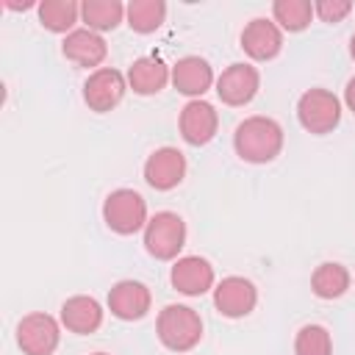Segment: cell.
<instances>
[{"mask_svg": "<svg viewBox=\"0 0 355 355\" xmlns=\"http://www.w3.org/2000/svg\"><path fill=\"white\" fill-rule=\"evenodd\" d=\"M128 8L119 0H86L80 6V17L89 25V31H114L122 22V14Z\"/></svg>", "mask_w": 355, "mask_h": 355, "instance_id": "20", "label": "cell"}, {"mask_svg": "<svg viewBox=\"0 0 355 355\" xmlns=\"http://www.w3.org/2000/svg\"><path fill=\"white\" fill-rule=\"evenodd\" d=\"M297 119L308 133H330L341 119V103L327 89H308L297 103Z\"/></svg>", "mask_w": 355, "mask_h": 355, "instance_id": "5", "label": "cell"}, {"mask_svg": "<svg viewBox=\"0 0 355 355\" xmlns=\"http://www.w3.org/2000/svg\"><path fill=\"white\" fill-rule=\"evenodd\" d=\"M61 50H64V55H67L72 64H78V67H97V64L105 58V53H108L103 36H100L97 31H89V28L69 31Z\"/></svg>", "mask_w": 355, "mask_h": 355, "instance_id": "17", "label": "cell"}, {"mask_svg": "<svg viewBox=\"0 0 355 355\" xmlns=\"http://www.w3.org/2000/svg\"><path fill=\"white\" fill-rule=\"evenodd\" d=\"M158 338L172 352H189L202 338V319L189 305H166L158 313Z\"/></svg>", "mask_w": 355, "mask_h": 355, "instance_id": "2", "label": "cell"}, {"mask_svg": "<svg viewBox=\"0 0 355 355\" xmlns=\"http://www.w3.org/2000/svg\"><path fill=\"white\" fill-rule=\"evenodd\" d=\"M122 94H125V78H122L119 69H111V67L94 69L89 75V80L83 83V100L97 114H105V111L116 108Z\"/></svg>", "mask_w": 355, "mask_h": 355, "instance_id": "7", "label": "cell"}, {"mask_svg": "<svg viewBox=\"0 0 355 355\" xmlns=\"http://www.w3.org/2000/svg\"><path fill=\"white\" fill-rule=\"evenodd\" d=\"M349 53H352V58H355V33H352V39H349Z\"/></svg>", "mask_w": 355, "mask_h": 355, "instance_id": "27", "label": "cell"}, {"mask_svg": "<svg viewBox=\"0 0 355 355\" xmlns=\"http://www.w3.org/2000/svg\"><path fill=\"white\" fill-rule=\"evenodd\" d=\"M344 103H347V108L355 114V75L347 80V89H344Z\"/></svg>", "mask_w": 355, "mask_h": 355, "instance_id": "26", "label": "cell"}, {"mask_svg": "<svg viewBox=\"0 0 355 355\" xmlns=\"http://www.w3.org/2000/svg\"><path fill=\"white\" fill-rule=\"evenodd\" d=\"M125 14H128V25L136 33H153L166 17V6L161 0H133Z\"/></svg>", "mask_w": 355, "mask_h": 355, "instance_id": "22", "label": "cell"}, {"mask_svg": "<svg viewBox=\"0 0 355 355\" xmlns=\"http://www.w3.org/2000/svg\"><path fill=\"white\" fill-rule=\"evenodd\" d=\"M80 6L72 0H44L39 6V22L53 33H67L78 22Z\"/></svg>", "mask_w": 355, "mask_h": 355, "instance_id": "21", "label": "cell"}, {"mask_svg": "<svg viewBox=\"0 0 355 355\" xmlns=\"http://www.w3.org/2000/svg\"><path fill=\"white\" fill-rule=\"evenodd\" d=\"M294 355H333L330 333L322 324L300 327V333L294 338Z\"/></svg>", "mask_w": 355, "mask_h": 355, "instance_id": "24", "label": "cell"}, {"mask_svg": "<svg viewBox=\"0 0 355 355\" xmlns=\"http://www.w3.org/2000/svg\"><path fill=\"white\" fill-rule=\"evenodd\" d=\"M258 83H261V75H258L255 67H250V64H230L216 78V94L227 105H244V103H250L255 97Z\"/></svg>", "mask_w": 355, "mask_h": 355, "instance_id": "9", "label": "cell"}, {"mask_svg": "<svg viewBox=\"0 0 355 355\" xmlns=\"http://www.w3.org/2000/svg\"><path fill=\"white\" fill-rule=\"evenodd\" d=\"M186 244V222L172 211H158L144 225V250L158 258L169 261L175 258Z\"/></svg>", "mask_w": 355, "mask_h": 355, "instance_id": "4", "label": "cell"}, {"mask_svg": "<svg viewBox=\"0 0 355 355\" xmlns=\"http://www.w3.org/2000/svg\"><path fill=\"white\" fill-rule=\"evenodd\" d=\"M272 14L280 22V28L297 33V31L308 28V22L313 17V6L308 0H275Z\"/></svg>", "mask_w": 355, "mask_h": 355, "instance_id": "23", "label": "cell"}, {"mask_svg": "<svg viewBox=\"0 0 355 355\" xmlns=\"http://www.w3.org/2000/svg\"><path fill=\"white\" fill-rule=\"evenodd\" d=\"M172 83L180 94H189V97H200L211 89L214 83V69L205 58L200 55H186L180 58L175 67H172Z\"/></svg>", "mask_w": 355, "mask_h": 355, "instance_id": "15", "label": "cell"}, {"mask_svg": "<svg viewBox=\"0 0 355 355\" xmlns=\"http://www.w3.org/2000/svg\"><path fill=\"white\" fill-rule=\"evenodd\" d=\"M108 308L122 322L141 319L150 311V288L139 280H119L108 291Z\"/></svg>", "mask_w": 355, "mask_h": 355, "instance_id": "13", "label": "cell"}, {"mask_svg": "<svg viewBox=\"0 0 355 355\" xmlns=\"http://www.w3.org/2000/svg\"><path fill=\"white\" fill-rule=\"evenodd\" d=\"M216 128H219V116H216L211 103L191 100V103L183 105V111H180V136L189 144H194V147L208 144L216 136Z\"/></svg>", "mask_w": 355, "mask_h": 355, "instance_id": "11", "label": "cell"}, {"mask_svg": "<svg viewBox=\"0 0 355 355\" xmlns=\"http://www.w3.org/2000/svg\"><path fill=\"white\" fill-rule=\"evenodd\" d=\"M94 355H108V352H94Z\"/></svg>", "mask_w": 355, "mask_h": 355, "instance_id": "28", "label": "cell"}, {"mask_svg": "<svg viewBox=\"0 0 355 355\" xmlns=\"http://www.w3.org/2000/svg\"><path fill=\"white\" fill-rule=\"evenodd\" d=\"M61 324L78 336H86V333H94L100 324H103V308L94 297H86V294H78V297H69L64 305H61Z\"/></svg>", "mask_w": 355, "mask_h": 355, "instance_id": "16", "label": "cell"}, {"mask_svg": "<svg viewBox=\"0 0 355 355\" xmlns=\"http://www.w3.org/2000/svg\"><path fill=\"white\" fill-rule=\"evenodd\" d=\"M183 175H186V158L175 147H161L150 153V158L144 161V180L158 191L175 189L183 180Z\"/></svg>", "mask_w": 355, "mask_h": 355, "instance_id": "10", "label": "cell"}, {"mask_svg": "<svg viewBox=\"0 0 355 355\" xmlns=\"http://www.w3.org/2000/svg\"><path fill=\"white\" fill-rule=\"evenodd\" d=\"M311 288L322 300H336L349 288V272L336 261H324L311 275Z\"/></svg>", "mask_w": 355, "mask_h": 355, "instance_id": "19", "label": "cell"}, {"mask_svg": "<svg viewBox=\"0 0 355 355\" xmlns=\"http://www.w3.org/2000/svg\"><path fill=\"white\" fill-rule=\"evenodd\" d=\"M241 47L250 58L255 61H269L280 53L283 47V33L280 28L272 22V19H263V17H255L252 22L244 25L241 31Z\"/></svg>", "mask_w": 355, "mask_h": 355, "instance_id": "12", "label": "cell"}, {"mask_svg": "<svg viewBox=\"0 0 355 355\" xmlns=\"http://www.w3.org/2000/svg\"><path fill=\"white\" fill-rule=\"evenodd\" d=\"M233 147L247 164H269L283 150V128L269 116H247L233 133Z\"/></svg>", "mask_w": 355, "mask_h": 355, "instance_id": "1", "label": "cell"}, {"mask_svg": "<svg viewBox=\"0 0 355 355\" xmlns=\"http://www.w3.org/2000/svg\"><path fill=\"white\" fill-rule=\"evenodd\" d=\"M103 219L114 233L130 236L147 225V202L133 189H116L103 202Z\"/></svg>", "mask_w": 355, "mask_h": 355, "instance_id": "3", "label": "cell"}, {"mask_svg": "<svg viewBox=\"0 0 355 355\" xmlns=\"http://www.w3.org/2000/svg\"><path fill=\"white\" fill-rule=\"evenodd\" d=\"M313 11L319 14L322 22H341L352 11V3L349 0H319Z\"/></svg>", "mask_w": 355, "mask_h": 355, "instance_id": "25", "label": "cell"}, {"mask_svg": "<svg viewBox=\"0 0 355 355\" xmlns=\"http://www.w3.org/2000/svg\"><path fill=\"white\" fill-rule=\"evenodd\" d=\"M258 302V291L255 286L247 280V277H225L216 288H214V305L222 316L227 319H239V316H247Z\"/></svg>", "mask_w": 355, "mask_h": 355, "instance_id": "8", "label": "cell"}, {"mask_svg": "<svg viewBox=\"0 0 355 355\" xmlns=\"http://www.w3.org/2000/svg\"><path fill=\"white\" fill-rule=\"evenodd\" d=\"M172 286L186 297H200L214 286V266L200 255L178 258L172 266Z\"/></svg>", "mask_w": 355, "mask_h": 355, "instance_id": "14", "label": "cell"}, {"mask_svg": "<svg viewBox=\"0 0 355 355\" xmlns=\"http://www.w3.org/2000/svg\"><path fill=\"white\" fill-rule=\"evenodd\" d=\"M58 338V322L47 313H28L17 324V341L25 355H53Z\"/></svg>", "mask_w": 355, "mask_h": 355, "instance_id": "6", "label": "cell"}, {"mask_svg": "<svg viewBox=\"0 0 355 355\" xmlns=\"http://www.w3.org/2000/svg\"><path fill=\"white\" fill-rule=\"evenodd\" d=\"M166 80H169V69L153 55L133 61L128 69V83L136 94H155L166 86Z\"/></svg>", "mask_w": 355, "mask_h": 355, "instance_id": "18", "label": "cell"}]
</instances>
